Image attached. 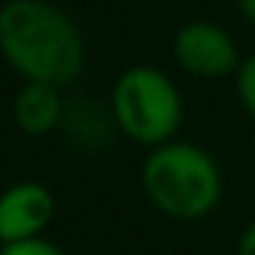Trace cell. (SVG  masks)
<instances>
[{"mask_svg": "<svg viewBox=\"0 0 255 255\" xmlns=\"http://www.w3.org/2000/svg\"><path fill=\"white\" fill-rule=\"evenodd\" d=\"M0 51L39 84H69L84 69V42L72 18L45 0H9L0 9Z\"/></svg>", "mask_w": 255, "mask_h": 255, "instance_id": "cell-1", "label": "cell"}, {"mask_svg": "<svg viewBox=\"0 0 255 255\" xmlns=\"http://www.w3.org/2000/svg\"><path fill=\"white\" fill-rule=\"evenodd\" d=\"M141 186L159 213L180 222H195L219 207L225 180L213 153L189 141H168L153 147L144 159Z\"/></svg>", "mask_w": 255, "mask_h": 255, "instance_id": "cell-2", "label": "cell"}, {"mask_svg": "<svg viewBox=\"0 0 255 255\" xmlns=\"http://www.w3.org/2000/svg\"><path fill=\"white\" fill-rule=\"evenodd\" d=\"M111 111L123 135L147 147H162L174 141L183 123V96L162 69L132 66L111 90Z\"/></svg>", "mask_w": 255, "mask_h": 255, "instance_id": "cell-3", "label": "cell"}, {"mask_svg": "<svg viewBox=\"0 0 255 255\" xmlns=\"http://www.w3.org/2000/svg\"><path fill=\"white\" fill-rule=\"evenodd\" d=\"M174 60L195 78H225L243 63L237 39L213 21H189L174 36Z\"/></svg>", "mask_w": 255, "mask_h": 255, "instance_id": "cell-4", "label": "cell"}, {"mask_svg": "<svg viewBox=\"0 0 255 255\" xmlns=\"http://www.w3.org/2000/svg\"><path fill=\"white\" fill-rule=\"evenodd\" d=\"M54 198L39 183H15L0 195V243H21L42 234L51 222Z\"/></svg>", "mask_w": 255, "mask_h": 255, "instance_id": "cell-5", "label": "cell"}, {"mask_svg": "<svg viewBox=\"0 0 255 255\" xmlns=\"http://www.w3.org/2000/svg\"><path fill=\"white\" fill-rule=\"evenodd\" d=\"M60 129L69 135V141H75L84 150H105L114 141L117 120L111 105L93 96H72L63 102Z\"/></svg>", "mask_w": 255, "mask_h": 255, "instance_id": "cell-6", "label": "cell"}, {"mask_svg": "<svg viewBox=\"0 0 255 255\" xmlns=\"http://www.w3.org/2000/svg\"><path fill=\"white\" fill-rule=\"evenodd\" d=\"M12 114L27 135H45L54 126H60V114H63L60 90L54 84L27 81L12 102Z\"/></svg>", "mask_w": 255, "mask_h": 255, "instance_id": "cell-7", "label": "cell"}, {"mask_svg": "<svg viewBox=\"0 0 255 255\" xmlns=\"http://www.w3.org/2000/svg\"><path fill=\"white\" fill-rule=\"evenodd\" d=\"M234 90H237V99H240L243 111L255 120V54L243 57L240 69L234 72Z\"/></svg>", "mask_w": 255, "mask_h": 255, "instance_id": "cell-8", "label": "cell"}, {"mask_svg": "<svg viewBox=\"0 0 255 255\" xmlns=\"http://www.w3.org/2000/svg\"><path fill=\"white\" fill-rule=\"evenodd\" d=\"M0 255H63L54 243L33 237V240H21V243H6L0 249Z\"/></svg>", "mask_w": 255, "mask_h": 255, "instance_id": "cell-9", "label": "cell"}, {"mask_svg": "<svg viewBox=\"0 0 255 255\" xmlns=\"http://www.w3.org/2000/svg\"><path fill=\"white\" fill-rule=\"evenodd\" d=\"M234 255H255V216L243 225V231L237 237V246H234Z\"/></svg>", "mask_w": 255, "mask_h": 255, "instance_id": "cell-10", "label": "cell"}, {"mask_svg": "<svg viewBox=\"0 0 255 255\" xmlns=\"http://www.w3.org/2000/svg\"><path fill=\"white\" fill-rule=\"evenodd\" d=\"M234 6H237V12L243 15V21H249V24L255 27V0H234Z\"/></svg>", "mask_w": 255, "mask_h": 255, "instance_id": "cell-11", "label": "cell"}]
</instances>
